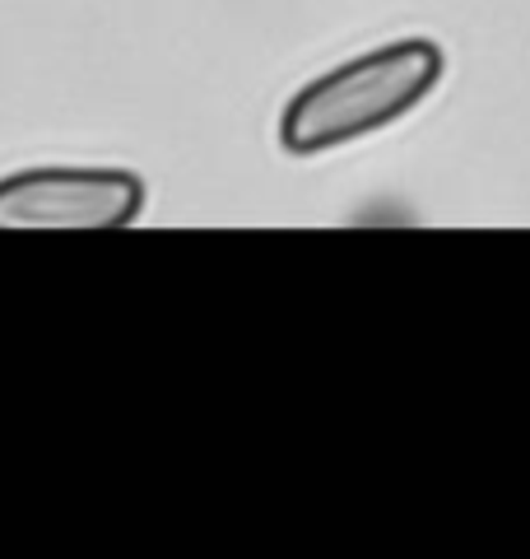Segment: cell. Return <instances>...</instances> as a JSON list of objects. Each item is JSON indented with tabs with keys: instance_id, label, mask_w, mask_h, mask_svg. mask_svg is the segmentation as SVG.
Returning <instances> with one entry per match:
<instances>
[{
	"instance_id": "cell-2",
	"label": "cell",
	"mask_w": 530,
	"mask_h": 559,
	"mask_svg": "<svg viewBox=\"0 0 530 559\" xmlns=\"http://www.w3.org/2000/svg\"><path fill=\"white\" fill-rule=\"evenodd\" d=\"M145 210V182L127 168H24L0 178V229H127Z\"/></svg>"
},
{
	"instance_id": "cell-1",
	"label": "cell",
	"mask_w": 530,
	"mask_h": 559,
	"mask_svg": "<svg viewBox=\"0 0 530 559\" xmlns=\"http://www.w3.org/2000/svg\"><path fill=\"white\" fill-rule=\"evenodd\" d=\"M442 47L429 38H400L392 47L363 51L298 90L279 117V145L289 154H326L363 140L414 112L442 80Z\"/></svg>"
}]
</instances>
